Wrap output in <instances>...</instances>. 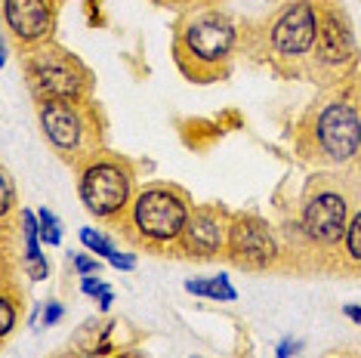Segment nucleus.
Here are the masks:
<instances>
[{
	"label": "nucleus",
	"instance_id": "f257e3e1",
	"mask_svg": "<svg viewBox=\"0 0 361 358\" xmlns=\"http://www.w3.org/2000/svg\"><path fill=\"white\" fill-rule=\"evenodd\" d=\"M232 47H235V25L228 22V16L198 13L185 22L179 44H176V53H179V65H185L192 59L195 71L201 78V71L219 68V62H226L232 56Z\"/></svg>",
	"mask_w": 361,
	"mask_h": 358
},
{
	"label": "nucleus",
	"instance_id": "f03ea898",
	"mask_svg": "<svg viewBox=\"0 0 361 358\" xmlns=\"http://www.w3.org/2000/svg\"><path fill=\"white\" fill-rule=\"evenodd\" d=\"M133 223L142 238L152 241H173L188 226V204L173 189H149L136 198Z\"/></svg>",
	"mask_w": 361,
	"mask_h": 358
},
{
	"label": "nucleus",
	"instance_id": "7ed1b4c3",
	"mask_svg": "<svg viewBox=\"0 0 361 358\" xmlns=\"http://www.w3.org/2000/svg\"><path fill=\"white\" fill-rule=\"evenodd\" d=\"M28 80H31V90H35L44 102H50V99L75 102L80 96V90H84V68H80L68 53L56 50V47H47V50L31 56Z\"/></svg>",
	"mask_w": 361,
	"mask_h": 358
},
{
	"label": "nucleus",
	"instance_id": "20e7f679",
	"mask_svg": "<svg viewBox=\"0 0 361 358\" xmlns=\"http://www.w3.org/2000/svg\"><path fill=\"white\" fill-rule=\"evenodd\" d=\"M130 198V173L114 161H96L80 173V201L93 216L121 214Z\"/></svg>",
	"mask_w": 361,
	"mask_h": 358
},
{
	"label": "nucleus",
	"instance_id": "39448f33",
	"mask_svg": "<svg viewBox=\"0 0 361 358\" xmlns=\"http://www.w3.org/2000/svg\"><path fill=\"white\" fill-rule=\"evenodd\" d=\"M315 136H318V142H322L327 158L349 161L361 145V121L355 115V109L343 105V102L327 105L322 115H318Z\"/></svg>",
	"mask_w": 361,
	"mask_h": 358
},
{
	"label": "nucleus",
	"instance_id": "423d86ee",
	"mask_svg": "<svg viewBox=\"0 0 361 358\" xmlns=\"http://www.w3.org/2000/svg\"><path fill=\"white\" fill-rule=\"evenodd\" d=\"M318 37V13L312 0H297L278 16L272 25V47L281 56H302L315 47Z\"/></svg>",
	"mask_w": 361,
	"mask_h": 358
},
{
	"label": "nucleus",
	"instance_id": "0eeeda50",
	"mask_svg": "<svg viewBox=\"0 0 361 358\" xmlns=\"http://www.w3.org/2000/svg\"><path fill=\"white\" fill-rule=\"evenodd\" d=\"M302 229L309 238L322 241V244H334L343 238L346 226V201L334 192H322L306 204L302 210Z\"/></svg>",
	"mask_w": 361,
	"mask_h": 358
},
{
	"label": "nucleus",
	"instance_id": "6e6552de",
	"mask_svg": "<svg viewBox=\"0 0 361 358\" xmlns=\"http://www.w3.org/2000/svg\"><path fill=\"white\" fill-rule=\"evenodd\" d=\"M40 127H44L47 140L62 152L80 149V140H84L87 130L78 105H71L68 99H50L40 105Z\"/></svg>",
	"mask_w": 361,
	"mask_h": 358
},
{
	"label": "nucleus",
	"instance_id": "1a4fd4ad",
	"mask_svg": "<svg viewBox=\"0 0 361 358\" xmlns=\"http://www.w3.org/2000/svg\"><path fill=\"white\" fill-rule=\"evenodd\" d=\"M228 247H232V257L238 259L241 266H253V268H262L269 266L278 254L272 235L262 223L257 219H238L228 232Z\"/></svg>",
	"mask_w": 361,
	"mask_h": 358
},
{
	"label": "nucleus",
	"instance_id": "9d476101",
	"mask_svg": "<svg viewBox=\"0 0 361 358\" xmlns=\"http://www.w3.org/2000/svg\"><path fill=\"white\" fill-rule=\"evenodd\" d=\"M4 19L19 40H40L50 31L47 0H4Z\"/></svg>",
	"mask_w": 361,
	"mask_h": 358
},
{
	"label": "nucleus",
	"instance_id": "9b49d317",
	"mask_svg": "<svg viewBox=\"0 0 361 358\" xmlns=\"http://www.w3.org/2000/svg\"><path fill=\"white\" fill-rule=\"evenodd\" d=\"M315 53H318V59L327 65H343L352 56V31L343 16L327 13L324 19H318Z\"/></svg>",
	"mask_w": 361,
	"mask_h": 358
},
{
	"label": "nucleus",
	"instance_id": "f8f14e48",
	"mask_svg": "<svg viewBox=\"0 0 361 358\" xmlns=\"http://www.w3.org/2000/svg\"><path fill=\"white\" fill-rule=\"evenodd\" d=\"M183 238H185L188 250H195V254H201V257H210L219 250L226 232H223V223H219V216L213 214V210H198L195 216H188Z\"/></svg>",
	"mask_w": 361,
	"mask_h": 358
},
{
	"label": "nucleus",
	"instance_id": "ddd939ff",
	"mask_svg": "<svg viewBox=\"0 0 361 358\" xmlns=\"http://www.w3.org/2000/svg\"><path fill=\"white\" fill-rule=\"evenodd\" d=\"M22 238H25V263H28V272L31 278H44L47 272H50V266L44 263V257H40V226H37V214H31L25 210L22 214Z\"/></svg>",
	"mask_w": 361,
	"mask_h": 358
},
{
	"label": "nucleus",
	"instance_id": "4468645a",
	"mask_svg": "<svg viewBox=\"0 0 361 358\" xmlns=\"http://www.w3.org/2000/svg\"><path fill=\"white\" fill-rule=\"evenodd\" d=\"M185 290L195 297H207V300H219V303H235L238 300V290L232 288V281L226 275H216V278H188L185 281Z\"/></svg>",
	"mask_w": 361,
	"mask_h": 358
},
{
	"label": "nucleus",
	"instance_id": "2eb2a0df",
	"mask_svg": "<svg viewBox=\"0 0 361 358\" xmlns=\"http://www.w3.org/2000/svg\"><path fill=\"white\" fill-rule=\"evenodd\" d=\"M37 226H40V241L44 244H50V247H56V244L62 241V226H59V219H56L53 210H40L37 214Z\"/></svg>",
	"mask_w": 361,
	"mask_h": 358
},
{
	"label": "nucleus",
	"instance_id": "dca6fc26",
	"mask_svg": "<svg viewBox=\"0 0 361 358\" xmlns=\"http://www.w3.org/2000/svg\"><path fill=\"white\" fill-rule=\"evenodd\" d=\"M80 290L84 294H90V297H96L99 300V306L102 309H109L111 303H114V294H111V288L105 281H99V278H90V275H84V281H80Z\"/></svg>",
	"mask_w": 361,
	"mask_h": 358
},
{
	"label": "nucleus",
	"instance_id": "f3484780",
	"mask_svg": "<svg viewBox=\"0 0 361 358\" xmlns=\"http://www.w3.org/2000/svg\"><path fill=\"white\" fill-rule=\"evenodd\" d=\"M80 241L87 244L93 254H102V257H111L114 254V244L109 238H102L99 232H93V229H80Z\"/></svg>",
	"mask_w": 361,
	"mask_h": 358
},
{
	"label": "nucleus",
	"instance_id": "a211bd4d",
	"mask_svg": "<svg viewBox=\"0 0 361 358\" xmlns=\"http://www.w3.org/2000/svg\"><path fill=\"white\" fill-rule=\"evenodd\" d=\"M346 250H349L352 259L361 263V214H355V219H352L349 229H346Z\"/></svg>",
	"mask_w": 361,
	"mask_h": 358
},
{
	"label": "nucleus",
	"instance_id": "6ab92c4d",
	"mask_svg": "<svg viewBox=\"0 0 361 358\" xmlns=\"http://www.w3.org/2000/svg\"><path fill=\"white\" fill-rule=\"evenodd\" d=\"M71 263H75V268L80 275H96L99 272V263H96L93 257H84V254H75V259H71Z\"/></svg>",
	"mask_w": 361,
	"mask_h": 358
},
{
	"label": "nucleus",
	"instance_id": "aec40b11",
	"mask_svg": "<svg viewBox=\"0 0 361 358\" xmlns=\"http://www.w3.org/2000/svg\"><path fill=\"white\" fill-rule=\"evenodd\" d=\"M13 306H10V300H4V303H0V337H6V333L13 331Z\"/></svg>",
	"mask_w": 361,
	"mask_h": 358
},
{
	"label": "nucleus",
	"instance_id": "412c9836",
	"mask_svg": "<svg viewBox=\"0 0 361 358\" xmlns=\"http://www.w3.org/2000/svg\"><path fill=\"white\" fill-rule=\"evenodd\" d=\"M65 315V309L59 306V303H47V309H44V315H40V321H44V328H53L56 321H59Z\"/></svg>",
	"mask_w": 361,
	"mask_h": 358
},
{
	"label": "nucleus",
	"instance_id": "4be33fe9",
	"mask_svg": "<svg viewBox=\"0 0 361 358\" xmlns=\"http://www.w3.org/2000/svg\"><path fill=\"white\" fill-rule=\"evenodd\" d=\"M109 263L114 268H124V272H130V268H136V257L133 254H121V250H114V254L109 257Z\"/></svg>",
	"mask_w": 361,
	"mask_h": 358
},
{
	"label": "nucleus",
	"instance_id": "5701e85b",
	"mask_svg": "<svg viewBox=\"0 0 361 358\" xmlns=\"http://www.w3.org/2000/svg\"><path fill=\"white\" fill-rule=\"evenodd\" d=\"M300 349H302V340H284V343L278 346L275 358H290V355H297Z\"/></svg>",
	"mask_w": 361,
	"mask_h": 358
},
{
	"label": "nucleus",
	"instance_id": "b1692460",
	"mask_svg": "<svg viewBox=\"0 0 361 358\" xmlns=\"http://www.w3.org/2000/svg\"><path fill=\"white\" fill-rule=\"evenodd\" d=\"M0 185H4V214H10V207H13V179H10V173H4Z\"/></svg>",
	"mask_w": 361,
	"mask_h": 358
},
{
	"label": "nucleus",
	"instance_id": "393cba45",
	"mask_svg": "<svg viewBox=\"0 0 361 358\" xmlns=\"http://www.w3.org/2000/svg\"><path fill=\"white\" fill-rule=\"evenodd\" d=\"M343 312H346V319H352L355 324H361V306H346Z\"/></svg>",
	"mask_w": 361,
	"mask_h": 358
},
{
	"label": "nucleus",
	"instance_id": "a878e982",
	"mask_svg": "<svg viewBox=\"0 0 361 358\" xmlns=\"http://www.w3.org/2000/svg\"><path fill=\"white\" fill-rule=\"evenodd\" d=\"M121 358H139L136 352H124V355H121Z\"/></svg>",
	"mask_w": 361,
	"mask_h": 358
}]
</instances>
